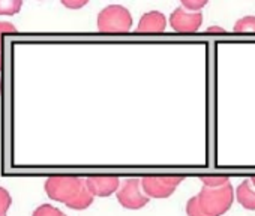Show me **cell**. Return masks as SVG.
I'll return each instance as SVG.
<instances>
[{
    "label": "cell",
    "mask_w": 255,
    "mask_h": 216,
    "mask_svg": "<svg viewBox=\"0 0 255 216\" xmlns=\"http://www.w3.org/2000/svg\"><path fill=\"white\" fill-rule=\"evenodd\" d=\"M44 188L51 200L63 203L74 210H84L90 207L95 200L86 186L84 177L78 176H50L47 177Z\"/></svg>",
    "instance_id": "6da1fadb"
},
{
    "label": "cell",
    "mask_w": 255,
    "mask_h": 216,
    "mask_svg": "<svg viewBox=\"0 0 255 216\" xmlns=\"http://www.w3.org/2000/svg\"><path fill=\"white\" fill-rule=\"evenodd\" d=\"M195 201L204 216H221L233 206L234 188L230 182L221 186L203 185L198 195H195Z\"/></svg>",
    "instance_id": "7a4b0ae2"
},
{
    "label": "cell",
    "mask_w": 255,
    "mask_h": 216,
    "mask_svg": "<svg viewBox=\"0 0 255 216\" xmlns=\"http://www.w3.org/2000/svg\"><path fill=\"white\" fill-rule=\"evenodd\" d=\"M132 15L122 5L105 6L98 18L96 27L101 33H126L132 29Z\"/></svg>",
    "instance_id": "3957f363"
},
{
    "label": "cell",
    "mask_w": 255,
    "mask_h": 216,
    "mask_svg": "<svg viewBox=\"0 0 255 216\" xmlns=\"http://www.w3.org/2000/svg\"><path fill=\"white\" fill-rule=\"evenodd\" d=\"M140 182L149 198H168L183 182V176H144Z\"/></svg>",
    "instance_id": "277c9868"
},
{
    "label": "cell",
    "mask_w": 255,
    "mask_h": 216,
    "mask_svg": "<svg viewBox=\"0 0 255 216\" xmlns=\"http://www.w3.org/2000/svg\"><path fill=\"white\" fill-rule=\"evenodd\" d=\"M116 195L120 206L129 210L143 209L150 201V198L141 189L140 179H126L125 183L117 189Z\"/></svg>",
    "instance_id": "5b68a950"
},
{
    "label": "cell",
    "mask_w": 255,
    "mask_h": 216,
    "mask_svg": "<svg viewBox=\"0 0 255 216\" xmlns=\"http://www.w3.org/2000/svg\"><path fill=\"white\" fill-rule=\"evenodd\" d=\"M203 23L201 12H189L182 6L176 8L170 15V26L177 33H195Z\"/></svg>",
    "instance_id": "8992f818"
},
{
    "label": "cell",
    "mask_w": 255,
    "mask_h": 216,
    "mask_svg": "<svg viewBox=\"0 0 255 216\" xmlns=\"http://www.w3.org/2000/svg\"><path fill=\"white\" fill-rule=\"evenodd\" d=\"M86 186L93 197H110L120 188V179L117 176H87L84 177Z\"/></svg>",
    "instance_id": "52a82bcc"
},
{
    "label": "cell",
    "mask_w": 255,
    "mask_h": 216,
    "mask_svg": "<svg viewBox=\"0 0 255 216\" xmlns=\"http://www.w3.org/2000/svg\"><path fill=\"white\" fill-rule=\"evenodd\" d=\"M167 30V18L159 11H150L144 14L137 26L140 33H162Z\"/></svg>",
    "instance_id": "ba28073f"
},
{
    "label": "cell",
    "mask_w": 255,
    "mask_h": 216,
    "mask_svg": "<svg viewBox=\"0 0 255 216\" xmlns=\"http://www.w3.org/2000/svg\"><path fill=\"white\" fill-rule=\"evenodd\" d=\"M236 198L239 204L248 210H255V188L251 185L249 179L243 180L236 189Z\"/></svg>",
    "instance_id": "9c48e42d"
},
{
    "label": "cell",
    "mask_w": 255,
    "mask_h": 216,
    "mask_svg": "<svg viewBox=\"0 0 255 216\" xmlns=\"http://www.w3.org/2000/svg\"><path fill=\"white\" fill-rule=\"evenodd\" d=\"M233 30L236 33H255V17L246 15L236 21Z\"/></svg>",
    "instance_id": "30bf717a"
},
{
    "label": "cell",
    "mask_w": 255,
    "mask_h": 216,
    "mask_svg": "<svg viewBox=\"0 0 255 216\" xmlns=\"http://www.w3.org/2000/svg\"><path fill=\"white\" fill-rule=\"evenodd\" d=\"M23 6L21 0H0V15H15Z\"/></svg>",
    "instance_id": "8fae6325"
},
{
    "label": "cell",
    "mask_w": 255,
    "mask_h": 216,
    "mask_svg": "<svg viewBox=\"0 0 255 216\" xmlns=\"http://www.w3.org/2000/svg\"><path fill=\"white\" fill-rule=\"evenodd\" d=\"M32 216H66L60 209L51 206V204H41L36 207L32 213Z\"/></svg>",
    "instance_id": "7c38bea8"
},
{
    "label": "cell",
    "mask_w": 255,
    "mask_h": 216,
    "mask_svg": "<svg viewBox=\"0 0 255 216\" xmlns=\"http://www.w3.org/2000/svg\"><path fill=\"white\" fill-rule=\"evenodd\" d=\"M12 204V198L9 192L5 188H0V216H6V212L9 210Z\"/></svg>",
    "instance_id": "4fadbf2b"
},
{
    "label": "cell",
    "mask_w": 255,
    "mask_h": 216,
    "mask_svg": "<svg viewBox=\"0 0 255 216\" xmlns=\"http://www.w3.org/2000/svg\"><path fill=\"white\" fill-rule=\"evenodd\" d=\"M207 5V0H182V8L189 12H200Z\"/></svg>",
    "instance_id": "5bb4252c"
},
{
    "label": "cell",
    "mask_w": 255,
    "mask_h": 216,
    "mask_svg": "<svg viewBox=\"0 0 255 216\" xmlns=\"http://www.w3.org/2000/svg\"><path fill=\"white\" fill-rule=\"evenodd\" d=\"M201 182L206 186H221V185H224V183H227L230 180L227 177H222V176H203Z\"/></svg>",
    "instance_id": "9a60e30c"
},
{
    "label": "cell",
    "mask_w": 255,
    "mask_h": 216,
    "mask_svg": "<svg viewBox=\"0 0 255 216\" xmlns=\"http://www.w3.org/2000/svg\"><path fill=\"white\" fill-rule=\"evenodd\" d=\"M186 215L188 216H204L201 213V210L198 209V206H197L195 197H192V198L188 200V203H186Z\"/></svg>",
    "instance_id": "2e32d148"
},
{
    "label": "cell",
    "mask_w": 255,
    "mask_h": 216,
    "mask_svg": "<svg viewBox=\"0 0 255 216\" xmlns=\"http://www.w3.org/2000/svg\"><path fill=\"white\" fill-rule=\"evenodd\" d=\"M87 3H89L87 0H62V5L69 9H80L83 6H86Z\"/></svg>",
    "instance_id": "e0dca14e"
},
{
    "label": "cell",
    "mask_w": 255,
    "mask_h": 216,
    "mask_svg": "<svg viewBox=\"0 0 255 216\" xmlns=\"http://www.w3.org/2000/svg\"><path fill=\"white\" fill-rule=\"evenodd\" d=\"M15 32H17V27L12 23L0 21V39H2V35L3 33H15Z\"/></svg>",
    "instance_id": "ac0fdd59"
},
{
    "label": "cell",
    "mask_w": 255,
    "mask_h": 216,
    "mask_svg": "<svg viewBox=\"0 0 255 216\" xmlns=\"http://www.w3.org/2000/svg\"><path fill=\"white\" fill-rule=\"evenodd\" d=\"M207 32H209V33H225V30H224L222 27H218V26H210V27L207 29Z\"/></svg>",
    "instance_id": "d6986e66"
},
{
    "label": "cell",
    "mask_w": 255,
    "mask_h": 216,
    "mask_svg": "<svg viewBox=\"0 0 255 216\" xmlns=\"http://www.w3.org/2000/svg\"><path fill=\"white\" fill-rule=\"evenodd\" d=\"M249 182H251V185H252V186L255 188V176H252V177L249 179Z\"/></svg>",
    "instance_id": "ffe728a7"
},
{
    "label": "cell",
    "mask_w": 255,
    "mask_h": 216,
    "mask_svg": "<svg viewBox=\"0 0 255 216\" xmlns=\"http://www.w3.org/2000/svg\"><path fill=\"white\" fill-rule=\"evenodd\" d=\"M0 69H2V51H0Z\"/></svg>",
    "instance_id": "44dd1931"
}]
</instances>
